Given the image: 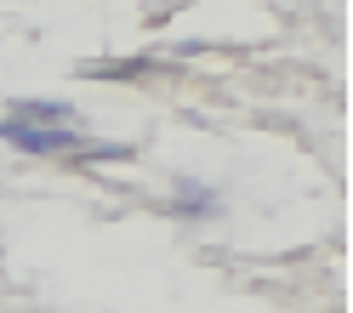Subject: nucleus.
<instances>
[{
  "instance_id": "nucleus-1",
  "label": "nucleus",
  "mask_w": 353,
  "mask_h": 313,
  "mask_svg": "<svg viewBox=\"0 0 353 313\" xmlns=\"http://www.w3.org/2000/svg\"><path fill=\"white\" fill-rule=\"evenodd\" d=\"M0 143L23 148V154H57V148L80 154V125H12V120H0Z\"/></svg>"
},
{
  "instance_id": "nucleus-2",
  "label": "nucleus",
  "mask_w": 353,
  "mask_h": 313,
  "mask_svg": "<svg viewBox=\"0 0 353 313\" xmlns=\"http://www.w3.org/2000/svg\"><path fill=\"white\" fill-rule=\"evenodd\" d=\"M12 125H74V108L69 103H46V97H17L12 103Z\"/></svg>"
},
{
  "instance_id": "nucleus-3",
  "label": "nucleus",
  "mask_w": 353,
  "mask_h": 313,
  "mask_svg": "<svg viewBox=\"0 0 353 313\" xmlns=\"http://www.w3.org/2000/svg\"><path fill=\"white\" fill-rule=\"evenodd\" d=\"M216 211V194L205 183H176L171 194V216H211Z\"/></svg>"
}]
</instances>
